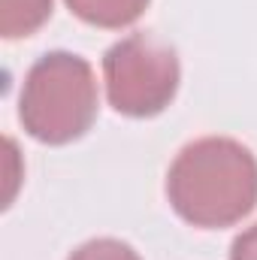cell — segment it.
I'll return each mask as SVG.
<instances>
[{"mask_svg":"<svg viewBox=\"0 0 257 260\" xmlns=\"http://www.w3.org/2000/svg\"><path fill=\"white\" fill-rule=\"evenodd\" d=\"M167 197L194 227H230L257 206V157L227 136L197 139L173 160Z\"/></svg>","mask_w":257,"mask_h":260,"instance_id":"1","label":"cell"},{"mask_svg":"<svg viewBox=\"0 0 257 260\" xmlns=\"http://www.w3.org/2000/svg\"><path fill=\"white\" fill-rule=\"evenodd\" d=\"M94 115L97 82L85 58L73 52H49L27 70L18 118L34 139L67 145L94 124Z\"/></svg>","mask_w":257,"mask_h":260,"instance_id":"2","label":"cell"},{"mask_svg":"<svg viewBox=\"0 0 257 260\" xmlns=\"http://www.w3.org/2000/svg\"><path fill=\"white\" fill-rule=\"evenodd\" d=\"M103 79L115 112L130 118H151L173 103L182 70L170 46L145 34H133L106 52Z\"/></svg>","mask_w":257,"mask_h":260,"instance_id":"3","label":"cell"},{"mask_svg":"<svg viewBox=\"0 0 257 260\" xmlns=\"http://www.w3.org/2000/svg\"><path fill=\"white\" fill-rule=\"evenodd\" d=\"M67 6L73 9V15H79L94 27L118 30L133 24L145 12L148 0H67Z\"/></svg>","mask_w":257,"mask_h":260,"instance_id":"4","label":"cell"},{"mask_svg":"<svg viewBox=\"0 0 257 260\" xmlns=\"http://www.w3.org/2000/svg\"><path fill=\"white\" fill-rule=\"evenodd\" d=\"M0 34L6 40L37 34L52 15V0H0Z\"/></svg>","mask_w":257,"mask_h":260,"instance_id":"5","label":"cell"},{"mask_svg":"<svg viewBox=\"0 0 257 260\" xmlns=\"http://www.w3.org/2000/svg\"><path fill=\"white\" fill-rule=\"evenodd\" d=\"M67 260H139V254L121 239H91L79 245Z\"/></svg>","mask_w":257,"mask_h":260,"instance_id":"6","label":"cell"},{"mask_svg":"<svg viewBox=\"0 0 257 260\" xmlns=\"http://www.w3.org/2000/svg\"><path fill=\"white\" fill-rule=\"evenodd\" d=\"M230 260H257V224L248 227L242 236H236L230 248Z\"/></svg>","mask_w":257,"mask_h":260,"instance_id":"7","label":"cell"}]
</instances>
